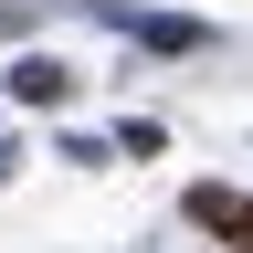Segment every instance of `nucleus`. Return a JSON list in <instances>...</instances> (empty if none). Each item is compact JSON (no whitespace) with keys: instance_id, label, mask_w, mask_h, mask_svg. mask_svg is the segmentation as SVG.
I'll list each match as a JSON object with an SVG mask.
<instances>
[{"instance_id":"1","label":"nucleus","mask_w":253,"mask_h":253,"mask_svg":"<svg viewBox=\"0 0 253 253\" xmlns=\"http://www.w3.org/2000/svg\"><path fill=\"white\" fill-rule=\"evenodd\" d=\"M190 221H211L232 253H253V201H243V190H221V179H211V190H190Z\"/></svg>"}]
</instances>
